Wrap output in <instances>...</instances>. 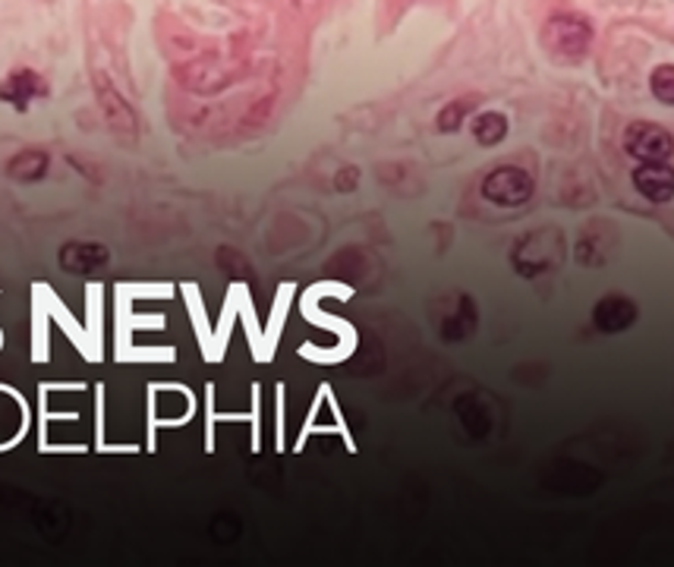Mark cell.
<instances>
[{
	"instance_id": "6da1fadb",
	"label": "cell",
	"mask_w": 674,
	"mask_h": 567,
	"mask_svg": "<svg viewBox=\"0 0 674 567\" xmlns=\"http://www.w3.org/2000/svg\"><path fill=\"white\" fill-rule=\"evenodd\" d=\"M564 256H567V243H564V234L559 227H539V231H530L513 243L511 265L520 278L533 281V278L555 271Z\"/></svg>"
},
{
	"instance_id": "7a4b0ae2",
	"label": "cell",
	"mask_w": 674,
	"mask_h": 567,
	"mask_svg": "<svg viewBox=\"0 0 674 567\" xmlns=\"http://www.w3.org/2000/svg\"><path fill=\"white\" fill-rule=\"evenodd\" d=\"M542 45L559 64H574L593 45V23L583 13H555L542 29Z\"/></svg>"
},
{
	"instance_id": "3957f363",
	"label": "cell",
	"mask_w": 674,
	"mask_h": 567,
	"mask_svg": "<svg viewBox=\"0 0 674 567\" xmlns=\"http://www.w3.org/2000/svg\"><path fill=\"white\" fill-rule=\"evenodd\" d=\"M533 189L535 184L530 170L517 165H501L488 170V177L483 180V199L498 205V209H520V205L530 202Z\"/></svg>"
},
{
	"instance_id": "277c9868",
	"label": "cell",
	"mask_w": 674,
	"mask_h": 567,
	"mask_svg": "<svg viewBox=\"0 0 674 567\" xmlns=\"http://www.w3.org/2000/svg\"><path fill=\"white\" fill-rule=\"evenodd\" d=\"M625 152L640 165H659L674 155V136L652 120H637L625 130Z\"/></svg>"
},
{
	"instance_id": "5b68a950",
	"label": "cell",
	"mask_w": 674,
	"mask_h": 567,
	"mask_svg": "<svg viewBox=\"0 0 674 567\" xmlns=\"http://www.w3.org/2000/svg\"><path fill=\"white\" fill-rule=\"evenodd\" d=\"M95 92H98V104H101V114H104V120L114 126V133L120 136V140H136V133H140V120H136V114H133V108L120 98V92H117L114 86L108 82V76L104 73H98L95 76Z\"/></svg>"
},
{
	"instance_id": "8992f818",
	"label": "cell",
	"mask_w": 674,
	"mask_h": 567,
	"mask_svg": "<svg viewBox=\"0 0 674 567\" xmlns=\"http://www.w3.org/2000/svg\"><path fill=\"white\" fill-rule=\"evenodd\" d=\"M60 268L67 275H76V278H92L98 275L108 262H111V253L104 243H92V240H73V243H64L60 246Z\"/></svg>"
},
{
	"instance_id": "52a82bcc",
	"label": "cell",
	"mask_w": 674,
	"mask_h": 567,
	"mask_svg": "<svg viewBox=\"0 0 674 567\" xmlns=\"http://www.w3.org/2000/svg\"><path fill=\"white\" fill-rule=\"evenodd\" d=\"M47 82L42 79V73L35 70H13L7 73L0 79V101L16 108V111H25L35 98H45Z\"/></svg>"
},
{
	"instance_id": "ba28073f",
	"label": "cell",
	"mask_w": 674,
	"mask_h": 567,
	"mask_svg": "<svg viewBox=\"0 0 674 567\" xmlns=\"http://www.w3.org/2000/svg\"><path fill=\"white\" fill-rule=\"evenodd\" d=\"M633 187L652 205H669L674 199V167H669V162L640 165L633 170Z\"/></svg>"
},
{
	"instance_id": "9c48e42d",
	"label": "cell",
	"mask_w": 674,
	"mask_h": 567,
	"mask_svg": "<svg viewBox=\"0 0 674 567\" xmlns=\"http://www.w3.org/2000/svg\"><path fill=\"white\" fill-rule=\"evenodd\" d=\"M637 315H640V309H637V303L630 297L608 293L593 309V325L603 334H618V331H628L637 322Z\"/></svg>"
},
{
	"instance_id": "30bf717a",
	"label": "cell",
	"mask_w": 674,
	"mask_h": 567,
	"mask_svg": "<svg viewBox=\"0 0 674 567\" xmlns=\"http://www.w3.org/2000/svg\"><path fill=\"white\" fill-rule=\"evenodd\" d=\"M47 165H51L47 152H42V148H23V152H16L7 162V177H13L20 184H35V180H42L47 174Z\"/></svg>"
},
{
	"instance_id": "8fae6325",
	"label": "cell",
	"mask_w": 674,
	"mask_h": 567,
	"mask_svg": "<svg viewBox=\"0 0 674 567\" xmlns=\"http://www.w3.org/2000/svg\"><path fill=\"white\" fill-rule=\"evenodd\" d=\"M469 130H473V140L479 142V145H486V148H491V145L505 142V136H508V118L498 114V111H483L479 118L473 120Z\"/></svg>"
},
{
	"instance_id": "7c38bea8",
	"label": "cell",
	"mask_w": 674,
	"mask_h": 567,
	"mask_svg": "<svg viewBox=\"0 0 674 567\" xmlns=\"http://www.w3.org/2000/svg\"><path fill=\"white\" fill-rule=\"evenodd\" d=\"M650 92L655 101L674 108V64H659L650 73Z\"/></svg>"
},
{
	"instance_id": "4fadbf2b",
	"label": "cell",
	"mask_w": 674,
	"mask_h": 567,
	"mask_svg": "<svg viewBox=\"0 0 674 567\" xmlns=\"http://www.w3.org/2000/svg\"><path fill=\"white\" fill-rule=\"evenodd\" d=\"M473 98H461V101H451L448 108H444L442 114H439V130L442 133H457L461 126H464V118L473 111Z\"/></svg>"
},
{
	"instance_id": "5bb4252c",
	"label": "cell",
	"mask_w": 674,
	"mask_h": 567,
	"mask_svg": "<svg viewBox=\"0 0 674 567\" xmlns=\"http://www.w3.org/2000/svg\"><path fill=\"white\" fill-rule=\"evenodd\" d=\"M356 177H360V170H356V167L341 170V174H338V189H353L356 187Z\"/></svg>"
}]
</instances>
